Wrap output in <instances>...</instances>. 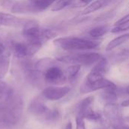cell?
<instances>
[{
	"mask_svg": "<svg viewBox=\"0 0 129 129\" xmlns=\"http://www.w3.org/2000/svg\"><path fill=\"white\" fill-rule=\"evenodd\" d=\"M81 67H82V66H80V65L72 64L67 69V73L69 80H70V81L74 80L77 77V76L81 70Z\"/></svg>",
	"mask_w": 129,
	"mask_h": 129,
	"instance_id": "23",
	"label": "cell"
},
{
	"mask_svg": "<svg viewBox=\"0 0 129 129\" xmlns=\"http://www.w3.org/2000/svg\"><path fill=\"white\" fill-rule=\"evenodd\" d=\"M76 129H86L85 127V119L76 116Z\"/></svg>",
	"mask_w": 129,
	"mask_h": 129,
	"instance_id": "26",
	"label": "cell"
},
{
	"mask_svg": "<svg viewBox=\"0 0 129 129\" xmlns=\"http://www.w3.org/2000/svg\"><path fill=\"white\" fill-rule=\"evenodd\" d=\"M107 70H108V60L104 57H101V59L95 63V65L91 69V70L101 73L102 75H104L107 73Z\"/></svg>",
	"mask_w": 129,
	"mask_h": 129,
	"instance_id": "19",
	"label": "cell"
},
{
	"mask_svg": "<svg viewBox=\"0 0 129 129\" xmlns=\"http://www.w3.org/2000/svg\"><path fill=\"white\" fill-rule=\"evenodd\" d=\"M18 121L19 119L5 103L0 105V124L14 125L17 124Z\"/></svg>",
	"mask_w": 129,
	"mask_h": 129,
	"instance_id": "11",
	"label": "cell"
},
{
	"mask_svg": "<svg viewBox=\"0 0 129 129\" xmlns=\"http://www.w3.org/2000/svg\"><path fill=\"white\" fill-rule=\"evenodd\" d=\"M44 80L48 84L62 85L67 82V76L59 67L55 65L45 71Z\"/></svg>",
	"mask_w": 129,
	"mask_h": 129,
	"instance_id": "7",
	"label": "cell"
},
{
	"mask_svg": "<svg viewBox=\"0 0 129 129\" xmlns=\"http://www.w3.org/2000/svg\"><path fill=\"white\" fill-rule=\"evenodd\" d=\"M93 129H106V128H102V127H98V128H93Z\"/></svg>",
	"mask_w": 129,
	"mask_h": 129,
	"instance_id": "37",
	"label": "cell"
},
{
	"mask_svg": "<svg viewBox=\"0 0 129 129\" xmlns=\"http://www.w3.org/2000/svg\"><path fill=\"white\" fill-rule=\"evenodd\" d=\"M64 129H73V124L71 122H69L67 123V125H65Z\"/></svg>",
	"mask_w": 129,
	"mask_h": 129,
	"instance_id": "32",
	"label": "cell"
},
{
	"mask_svg": "<svg viewBox=\"0 0 129 129\" xmlns=\"http://www.w3.org/2000/svg\"><path fill=\"white\" fill-rule=\"evenodd\" d=\"M129 57V50H122V51H120L119 54H117L115 57H114V60H119V61H122V60H125V59L128 58Z\"/></svg>",
	"mask_w": 129,
	"mask_h": 129,
	"instance_id": "25",
	"label": "cell"
},
{
	"mask_svg": "<svg viewBox=\"0 0 129 129\" xmlns=\"http://www.w3.org/2000/svg\"><path fill=\"white\" fill-rule=\"evenodd\" d=\"M22 35L26 39V42L40 45L42 46L45 42L42 36V28H41L39 23L34 20H29V21L23 27Z\"/></svg>",
	"mask_w": 129,
	"mask_h": 129,
	"instance_id": "5",
	"label": "cell"
},
{
	"mask_svg": "<svg viewBox=\"0 0 129 129\" xmlns=\"http://www.w3.org/2000/svg\"><path fill=\"white\" fill-rule=\"evenodd\" d=\"M104 116L113 129H124V118L122 110L116 103H107L104 105Z\"/></svg>",
	"mask_w": 129,
	"mask_h": 129,
	"instance_id": "4",
	"label": "cell"
},
{
	"mask_svg": "<svg viewBox=\"0 0 129 129\" xmlns=\"http://www.w3.org/2000/svg\"><path fill=\"white\" fill-rule=\"evenodd\" d=\"M94 101L93 96H88L83 99L77 106V116L85 119L86 116L93 110L92 105Z\"/></svg>",
	"mask_w": 129,
	"mask_h": 129,
	"instance_id": "13",
	"label": "cell"
},
{
	"mask_svg": "<svg viewBox=\"0 0 129 129\" xmlns=\"http://www.w3.org/2000/svg\"><path fill=\"white\" fill-rule=\"evenodd\" d=\"M70 90V88L67 86H49L42 91V95L49 101H58L68 94Z\"/></svg>",
	"mask_w": 129,
	"mask_h": 129,
	"instance_id": "8",
	"label": "cell"
},
{
	"mask_svg": "<svg viewBox=\"0 0 129 129\" xmlns=\"http://www.w3.org/2000/svg\"><path fill=\"white\" fill-rule=\"evenodd\" d=\"M40 12L42 11H44L51 6L55 0H28Z\"/></svg>",
	"mask_w": 129,
	"mask_h": 129,
	"instance_id": "21",
	"label": "cell"
},
{
	"mask_svg": "<svg viewBox=\"0 0 129 129\" xmlns=\"http://www.w3.org/2000/svg\"><path fill=\"white\" fill-rule=\"evenodd\" d=\"M29 113L34 116L47 122H55L60 116V111L57 109L51 110L48 108L41 99H33L28 107Z\"/></svg>",
	"mask_w": 129,
	"mask_h": 129,
	"instance_id": "2",
	"label": "cell"
},
{
	"mask_svg": "<svg viewBox=\"0 0 129 129\" xmlns=\"http://www.w3.org/2000/svg\"><path fill=\"white\" fill-rule=\"evenodd\" d=\"M129 29V23L125 24H120V25H116L115 27H113L111 29V33H119L122 32H125Z\"/></svg>",
	"mask_w": 129,
	"mask_h": 129,
	"instance_id": "24",
	"label": "cell"
},
{
	"mask_svg": "<svg viewBox=\"0 0 129 129\" xmlns=\"http://www.w3.org/2000/svg\"><path fill=\"white\" fill-rule=\"evenodd\" d=\"M81 2H82V3H84L85 5H88V4H90L91 2H92V1L93 0H79Z\"/></svg>",
	"mask_w": 129,
	"mask_h": 129,
	"instance_id": "34",
	"label": "cell"
},
{
	"mask_svg": "<svg viewBox=\"0 0 129 129\" xmlns=\"http://www.w3.org/2000/svg\"><path fill=\"white\" fill-rule=\"evenodd\" d=\"M11 13L14 14H28L39 12L38 9L28 0L15 1L11 8Z\"/></svg>",
	"mask_w": 129,
	"mask_h": 129,
	"instance_id": "12",
	"label": "cell"
},
{
	"mask_svg": "<svg viewBox=\"0 0 129 129\" xmlns=\"http://www.w3.org/2000/svg\"><path fill=\"white\" fill-rule=\"evenodd\" d=\"M5 51V48L2 43L0 42V54H2Z\"/></svg>",
	"mask_w": 129,
	"mask_h": 129,
	"instance_id": "33",
	"label": "cell"
},
{
	"mask_svg": "<svg viewBox=\"0 0 129 129\" xmlns=\"http://www.w3.org/2000/svg\"><path fill=\"white\" fill-rule=\"evenodd\" d=\"M74 0H55L54 4L51 5L52 11H59L63 8L71 5Z\"/></svg>",
	"mask_w": 129,
	"mask_h": 129,
	"instance_id": "22",
	"label": "cell"
},
{
	"mask_svg": "<svg viewBox=\"0 0 129 129\" xmlns=\"http://www.w3.org/2000/svg\"><path fill=\"white\" fill-rule=\"evenodd\" d=\"M101 57V55L96 52L71 53L66 55L59 56L57 60L70 64H78L80 66H91L96 63Z\"/></svg>",
	"mask_w": 129,
	"mask_h": 129,
	"instance_id": "3",
	"label": "cell"
},
{
	"mask_svg": "<svg viewBox=\"0 0 129 129\" xmlns=\"http://www.w3.org/2000/svg\"><path fill=\"white\" fill-rule=\"evenodd\" d=\"M55 65H56L55 60L50 57H45V58L39 59L37 61H35L34 68L40 72L45 73V71L47 70L48 68Z\"/></svg>",
	"mask_w": 129,
	"mask_h": 129,
	"instance_id": "15",
	"label": "cell"
},
{
	"mask_svg": "<svg viewBox=\"0 0 129 129\" xmlns=\"http://www.w3.org/2000/svg\"><path fill=\"white\" fill-rule=\"evenodd\" d=\"M15 1L14 0H0V4L2 7L6 8H11Z\"/></svg>",
	"mask_w": 129,
	"mask_h": 129,
	"instance_id": "27",
	"label": "cell"
},
{
	"mask_svg": "<svg viewBox=\"0 0 129 129\" xmlns=\"http://www.w3.org/2000/svg\"><path fill=\"white\" fill-rule=\"evenodd\" d=\"M101 97L104 101L107 103H115L118 98L117 87L116 88H108L104 89V91L101 93Z\"/></svg>",
	"mask_w": 129,
	"mask_h": 129,
	"instance_id": "16",
	"label": "cell"
},
{
	"mask_svg": "<svg viewBox=\"0 0 129 129\" xmlns=\"http://www.w3.org/2000/svg\"><path fill=\"white\" fill-rule=\"evenodd\" d=\"M54 44L59 48L67 51H85L97 48L100 42L79 37H63L57 38L54 40Z\"/></svg>",
	"mask_w": 129,
	"mask_h": 129,
	"instance_id": "1",
	"label": "cell"
},
{
	"mask_svg": "<svg viewBox=\"0 0 129 129\" xmlns=\"http://www.w3.org/2000/svg\"><path fill=\"white\" fill-rule=\"evenodd\" d=\"M109 30H110L109 26L103 25V26H96V27L91 29L88 33L92 38L98 39V38H100V37L104 36Z\"/></svg>",
	"mask_w": 129,
	"mask_h": 129,
	"instance_id": "20",
	"label": "cell"
},
{
	"mask_svg": "<svg viewBox=\"0 0 129 129\" xmlns=\"http://www.w3.org/2000/svg\"><path fill=\"white\" fill-rule=\"evenodd\" d=\"M129 23V14H126L125 16H124L123 17H122L121 19H119V20H117L115 23V26L116 25H120V24H125V23Z\"/></svg>",
	"mask_w": 129,
	"mask_h": 129,
	"instance_id": "28",
	"label": "cell"
},
{
	"mask_svg": "<svg viewBox=\"0 0 129 129\" xmlns=\"http://www.w3.org/2000/svg\"><path fill=\"white\" fill-rule=\"evenodd\" d=\"M124 120H125V122H129V114L124 118Z\"/></svg>",
	"mask_w": 129,
	"mask_h": 129,
	"instance_id": "36",
	"label": "cell"
},
{
	"mask_svg": "<svg viewBox=\"0 0 129 129\" xmlns=\"http://www.w3.org/2000/svg\"><path fill=\"white\" fill-rule=\"evenodd\" d=\"M117 93L119 94H127L129 95V85L124 87V88H117Z\"/></svg>",
	"mask_w": 129,
	"mask_h": 129,
	"instance_id": "30",
	"label": "cell"
},
{
	"mask_svg": "<svg viewBox=\"0 0 129 129\" xmlns=\"http://www.w3.org/2000/svg\"><path fill=\"white\" fill-rule=\"evenodd\" d=\"M122 107H129V99L128 100H125L122 103Z\"/></svg>",
	"mask_w": 129,
	"mask_h": 129,
	"instance_id": "31",
	"label": "cell"
},
{
	"mask_svg": "<svg viewBox=\"0 0 129 129\" xmlns=\"http://www.w3.org/2000/svg\"><path fill=\"white\" fill-rule=\"evenodd\" d=\"M29 19L16 17L13 14L0 12V26L9 27H23Z\"/></svg>",
	"mask_w": 129,
	"mask_h": 129,
	"instance_id": "10",
	"label": "cell"
},
{
	"mask_svg": "<svg viewBox=\"0 0 129 129\" xmlns=\"http://www.w3.org/2000/svg\"><path fill=\"white\" fill-rule=\"evenodd\" d=\"M10 53L5 51L0 54V77L3 78L7 74L10 65Z\"/></svg>",
	"mask_w": 129,
	"mask_h": 129,
	"instance_id": "17",
	"label": "cell"
},
{
	"mask_svg": "<svg viewBox=\"0 0 129 129\" xmlns=\"http://www.w3.org/2000/svg\"><path fill=\"white\" fill-rule=\"evenodd\" d=\"M113 0H95L91 4H89L82 11V14H88L92 12H94L96 11H98L101 9L102 8L107 6L109 4L111 3Z\"/></svg>",
	"mask_w": 129,
	"mask_h": 129,
	"instance_id": "14",
	"label": "cell"
},
{
	"mask_svg": "<svg viewBox=\"0 0 129 129\" xmlns=\"http://www.w3.org/2000/svg\"><path fill=\"white\" fill-rule=\"evenodd\" d=\"M4 97H5V94H4V92H3V91H2L0 90V100H1V99H2Z\"/></svg>",
	"mask_w": 129,
	"mask_h": 129,
	"instance_id": "35",
	"label": "cell"
},
{
	"mask_svg": "<svg viewBox=\"0 0 129 129\" xmlns=\"http://www.w3.org/2000/svg\"><path fill=\"white\" fill-rule=\"evenodd\" d=\"M124 129H129V126L128 125H125L124 126Z\"/></svg>",
	"mask_w": 129,
	"mask_h": 129,
	"instance_id": "38",
	"label": "cell"
},
{
	"mask_svg": "<svg viewBox=\"0 0 129 129\" xmlns=\"http://www.w3.org/2000/svg\"><path fill=\"white\" fill-rule=\"evenodd\" d=\"M128 40H129V33H125V34L121 35V36L113 39V40H111L107 44V45L106 47V51H110L118 48L121 45L124 44Z\"/></svg>",
	"mask_w": 129,
	"mask_h": 129,
	"instance_id": "18",
	"label": "cell"
},
{
	"mask_svg": "<svg viewBox=\"0 0 129 129\" xmlns=\"http://www.w3.org/2000/svg\"><path fill=\"white\" fill-rule=\"evenodd\" d=\"M117 87L113 82L107 79L106 78H103L101 80L92 83H88L85 82L80 87V92L82 94H87L90 92H94L98 90L105 89L108 88H116Z\"/></svg>",
	"mask_w": 129,
	"mask_h": 129,
	"instance_id": "9",
	"label": "cell"
},
{
	"mask_svg": "<svg viewBox=\"0 0 129 129\" xmlns=\"http://www.w3.org/2000/svg\"><path fill=\"white\" fill-rule=\"evenodd\" d=\"M2 77H0V90L2 91H3L4 92V94H5V93L7 92V91H8V89L9 88L8 86H7V85H6V83L5 82H3L2 81Z\"/></svg>",
	"mask_w": 129,
	"mask_h": 129,
	"instance_id": "29",
	"label": "cell"
},
{
	"mask_svg": "<svg viewBox=\"0 0 129 129\" xmlns=\"http://www.w3.org/2000/svg\"><path fill=\"white\" fill-rule=\"evenodd\" d=\"M12 51L15 57L18 59L30 58L42 48V45L32 44L28 42H14L11 45Z\"/></svg>",
	"mask_w": 129,
	"mask_h": 129,
	"instance_id": "6",
	"label": "cell"
}]
</instances>
